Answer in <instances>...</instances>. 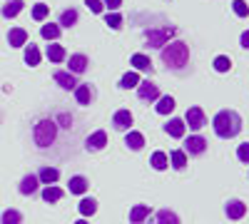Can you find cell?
<instances>
[{
  "label": "cell",
  "instance_id": "1",
  "mask_svg": "<svg viewBox=\"0 0 249 224\" xmlns=\"http://www.w3.org/2000/svg\"><path fill=\"white\" fill-rule=\"evenodd\" d=\"M212 125H214L217 137L232 139V137H237L239 130H242V120H239V115L232 112V110H222V112H217V117H214Z\"/></svg>",
  "mask_w": 249,
  "mask_h": 224
},
{
  "label": "cell",
  "instance_id": "2",
  "mask_svg": "<svg viewBox=\"0 0 249 224\" xmlns=\"http://www.w3.org/2000/svg\"><path fill=\"white\" fill-rule=\"evenodd\" d=\"M190 60V48H187L182 40H175V43H167L162 48V63L172 68V70H182Z\"/></svg>",
  "mask_w": 249,
  "mask_h": 224
},
{
  "label": "cell",
  "instance_id": "3",
  "mask_svg": "<svg viewBox=\"0 0 249 224\" xmlns=\"http://www.w3.org/2000/svg\"><path fill=\"white\" fill-rule=\"evenodd\" d=\"M55 137H57L55 120H40L37 125H35V130H33V139H35V145H37L40 150L50 147L53 142H55Z\"/></svg>",
  "mask_w": 249,
  "mask_h": 224
},
{
  "label": "cell",
  "instance_id": "4",
  "mask_svg": "<svg viewBox=\"0 0 249 224\" xmlns=\"http://www.w3.org/2000/svg\"><path fill=\"white\" fill-rule=\"evenodd\" d=\"M175 33H177V28H172V25H164V28H157V30H147V43H150V48H160L162 50L175 37Z\"/></svg>",
  "mask_w": 249,
  "mask_h": 224
},
{
  "label": "cell",
  "instance_id": "5",
  "mask_svg": "<svg viewBox=\"0 0 249 224\" xmlns=\"http://www.w3.org/2000/svg\"><path fill=\"white\" fill-rule=\"evenodd\" d=\"M207 152V139L199 135H192L184 139V155H204Z\"/></svg>",
  "mask_w": 249,
  "mask_h": 224
},
{
  "label": "cell",
  "instance_id": "6",
  "mask_svg": "<svg viewBox=\"0 0 249 224\" xmlns=\"http://www.w3.org/2000/svg\"><path fill=\"white\" fill-rule=\"evenodd\" d=\"M184 125H190V130H202V127L207 125L202 107H190V110H187V115H184Z\"/></svg>",
  "mask_w": 249,
  "mask_h": 224
},
{
  "label": "cell",
  "instance_id": "7",
  "mask_svg": "<svg viewBox=\"0 0 249 224\" xmlns=\"http://www.w3.org/2000/svg\"><path fill=\"white\" fill-rule=\"evenodd\" d=\"M112 125H115V130H120V132H127V130L132 127V112H130V110H117L115 117H112Z\"/></svg>",
  "mask_w": 249,
  "mask_h": 224
},
{
  "label": "cell",
  "instance_id": "8",
  "mask_svg": "<svg viewBox=\"0 0 249 224\" xmlns=\"http://www.w3.org/2000/svg\"><path fill=\"white\" fill-rule=\"evenodd\" d=\"M107 145V135L102 132V130H97V132H92L88 139H85V147L90 150V152H97V150H102Z\"/></svg>",
  "mask_w": 249,
  "mask_h": 224
},
{
  "label": "cell",
  "instance_id": "9",
  "mask_svg": "<svg viewBox=\"0 0 249 224\" xmlns=\"http://www.w3.org/2000/svg\"><path fill=\"white\" fill-rule=\"evenodd\" d=\"M137 95H140V100H160V90L150 80H144V83L137 85Z\"/></svg>",
  "mask_w": 249,
  "mask_h": 224
},
{
  "label": "cell",
  "instance_id": "10",
  "mask_svg": "<svg viewBox=\"0 0 249 224\" xmlns=\"http://www.w3.org/2000/svg\"><path fill=\"white\" fill-rule=\"evenodd\" d=\"M224 214L230 217V219H242L247 214V205H244V202H239V199H232V202H227Z\"/></svg>",
  "mask_w": 249,
  "mask_h": 224
},
{
  "label": "cell",
  "instance_id": "11",
  "mask_svg": "<svg viewBox=\"0 0 249 224\" xmlns=\"http://www.w3.org/2000/svg\"><path fill=\"white\" fill-rule=\"evenodd\" d=\"M37 187H40L37 174H25V177H23V182H20V194L30 197V194H35V192H37Z\"/></svg>",
  "mask_w": 249,
  "mask_h": 224
},
{
  "label": "cell",
  "instance_id": "12",
  "mask_svg": "<svg viewBox=\"0 0 249 224\" xmlns=\"http://www.w3.org/2000/svg\"><path fill=\"white\" fill-rule=\"evenodd\" d=\"M8 43H10V48H23V45L28 43V30L13 28V30L8 33Z\"/></svg>",
  "mask_w": 249,
  "mask_h": 224
},
{
  "label": "cell",
  "instance_id": "13",
  "mask_svg": "<svg viewBox=\"0 0 249 224\" xmlns=\"http://www.w3.org/2000/svg\"><path fill=\"white\" fill-rule=\"evenodd\" d=\"M147 217H150V205H135L130 209V224H144Z\"/></svg>",
  "mask_w": 249,
  "mask_h": 224
},
{
  "label": "cell",
  "instance_id": "14",
  "mask_svg": "<svg viewBox=\"0 0 249 224\" xmlns=\"http://www.w3.org/2000/svg\"><path fill=\"white\" fill-rule=\"evenodd\" d=\"M184 130H187V125H184V120H177V117H172L167 125H164V132H167L170 137H184Z\"/></svg>",
  "mask_w": 249,
  "mask_h": 224
},
{
  "label": "cell",
  "instance_id": "15",
  "mask_svg": "<svg viewBox=\"0 0 249 224\" xmlns=\"http://www.w3.org/2000/svg\"><path fill=\"white\" fill-rule=\"evenodd\" d=\"M55 83H57L62 90H72V87H77L75 75H72V72H62V70H57V72H55Z\"/></svg>",
  "mask_w": 249,
  "mask_h": 224
},
{
  "label": "cell",
  "instance_id": "16",
  "mask_svg": "<svg viewBox=\"0 0 249 224\" xmlns=\"http://www.w3.org/2000/svg\"><path fill=\"white\" fill-rule=\"evenodd\" d=\"M124 145H127L130 150H142L144 147V135L137 132V130H127V137H124Z\"/></svg>",
  "mask_w": 249,
  "mask_h": 224
},
{
  "label": "cell",
  "instance_id": "17",
  "mask_svg": "<svg viewBox=\"0 0 249 224\" xmlns=\"http://www.w3.org/2000/svg\"><path fill=\"white\" fill-rule=\"evenodd\" d=\"M88 57L85 55H70V70L68 72H72V75H80V72H85L88 70Z\"/></svg>",
  "mask_w": 249,
  "mask_h": 224
},
{
  "label": "cell",
  "instance_id": "18",
  "mask_svg": "<svg viewBox=\"0 0 249 224\" xmlns=\"http://www.w3.org/2000/svg\"><path fill=\"white\" fill-rule=\"evenodd\" d=\"M37 179H40V185H55V182L60 179V172L55 167H43L37 172Z\"/></svg>",
  "mask_w": 249,
  "mask_h": 224
},
{
  "label": "cell",
  "instance_id": "19",
  "mask_svg": "<svg viewBox=\"0 0 249 224\" xmlns=\"http://www.w3.org/2000/svg\"><path fill=\"white\" fill-rule=\"evenodd\" d=\"M88 187H90V182L82 177V174H75V177H70V192L72 194H85L88 192Z\"/></svg>",
  "mask_w": 249,
  "mask_h": 224
},
{
  "label": "cell",
  "instance_id": "20",
  "mask_svg": "<svg viewBox=\"0 0 249 224\" xmlns=\"http://www.w3.org/2000/svg\"><path fill=\"white\" fill-rule=\"evenodd\" d=\"M77 209H80L82 217H92V214L97 212V202H95L92 197H82L80 205H77Z\"/></svg>",
  "mask_w": 249,
  "mask_h": 224
},
{
  "label": "cell",
  "instance_id": "21",
  "mask_svg": "<svg viewBox=\"0 0 249 224\" xmlns=\"http://www.w3.org/2000/svg\"><path fill=\"white\" fill-rule=\"evenodd\" d=\"M155 224H179V217L170 209H160L155 217Z\"/></svg>",
  "mask_w": 249,
  "mask_h": 224
},
{
  "label": "cell",
  "instance_id": "22",
  "mask_svg": "<svg viewBox=\"0 0 249 224\" xmlns=\"http://www.w3.org/2000/svg\"><path fill=\"white\" fill-rule=\"evenodd\" d=\"M150 165H152L157 172H162V170H167V167H170V157L164 155V152H155L152 159H150Z\"/></svg>",
  "mask_w": 249,
  "mask_h": 224
},
{
  "label": "cell",
  "instance_id": "23",
  "mask_svg": "<svg viewBox=\"0 0 249 224\" xmlns=\"http://www.w3.org/2000/svg\"><path fill=\"white\" fill-rule=\"evenodd\" d=\"M75 97H77L80 105H90V100H92L90 85H77V87H75Z\"/></svg>",
  "mask_w": 249,
  "mask_h": 224
},
{
  "label": "cell",
  "instance_id": "24",
  "mask_svg": "<svg viewBox=\"0 0 249 224\" xmlns=\"http://www.w3.org/2000/svg\"><path fill=\"white\" fill-rule=\"evenodd\" d=\"M43 199L48 202V205H53V202H60V199H62V190L55 187V185H48V187L43 190Z\"/></svg>",
  "mask_w": 249,
  "mask_h": 224
},
{
  "label": "cell",
  "instance_id": "25",
  "mask_svg": "<svg viewBox=\"0 0 249 224\" xmlns=\"http://www.w3.org/2000/svg\"><path fill=\"white\" fill-rule=\"evenodd\" d=\"M23 5H25L23 0H8V3L3 5V15L5 17H15L20 10H23Z\"/></svg>",
  "mask_w": 249,
  "mask_h": 224
},
{
  "label": "cell",
  "instance_id": "26",
  "mask_svg": "<svg viewBox=\"0 0 249 224\" xmlns=\"http://www.w3.org/2000/svg\"><path fill=\"white\" fill-rule=\"evenodd\" d=\"M0 224H23V214L18 209H5L3 217H0Z\"/></svg>",
  "mask_w": 249,
  "mask_h": 224
},
{
  "label": "cell",
  "instance_id": "27",
  "mask_svg": "<svg viewBox=\"0 0 249 224\" xmlns=\"http://www.w3.org/2000/svg\"><path fill=\"white\" fill-rule=\"evenodd\" d=\"M132 65L137 68V70H144V72H150L152 70V60L147 57V55H132Z\"/></svg>",
  "mask_w": 249,
  "mask_h": 224
},
{
  "label": "cell",
  "instance_id": "28",
  "mask_svg": "<svg viewBox=\"0 0 249 224\" xmlns=\"http://www.w3.org/2000/svg\"><path fill=\"white\" fill-rule=\"evenodd\" d=\"M48 60L50 63H62V60H65V48L62 45H48Z\"/></svg>",
  "mask_w": 249,
  "mask_h": 224
},
{
  "label": "cell",
  "instance_id": "29",
  "mask_svg": "<svg viewBox=\"0 0 249 224\" xmlns=\"http://www.w3.org/2000/svg\"><path fill=\"white\" fill-rule=\"evenodd\" d=\"M170 162H172L175 170H184V167H187V155H184V150H175V152L170 155Z\"/></svg>",
  "mask_w": 249,
  "mask_h": 224
},
{
  "label": "cell",
  "instance_id": "30",
  "mask_svg": "<svg viewBox=\"0 0 249 224\" xmlns=\"http://www.w3.org/2000/svg\"><path fill=\"white\" fill-rule=\"evenodd\" d=\"M172 110H175V100H172L170 95L160 97V103H157V112H160V115H170Z\"/></svg>",
  "mask_w": 249,
  "mask_h": 224
},
{
  "label": "cell",
  "instance_id": "31",
  "mask_svg": "<svg viewBox=\"0 0 249 224\" xmlns=\"http://www.w3.org/2000/svg\"><path fill=\"white\" fill-rule=\"evenodd\" d=\"M137 85H140V75L137 72H127V75H122V80H120V87H124V90L137 87Z\"/></svg>",
  "mask_w": 249,
  "mask_h": 224
},
{
  "label": "cell",
  "instance_id": "32",
  "mask_svg": "<svg viewBox=\"0 0 249 224\" xmlns=\"http://www.w3.org/2000/svg\"><path fill=\"white\" fill-rule=\"evenodd\" d=\"M25 63H28L30 68H35V65L40 63V50H37L35 45H28V48H25Z\"/></svg>",
  "mask_w": 249,
  "mask_h": 224
},
{
  "label": "cell",
  "instance_id": "33",
  "mask_svg": "<svg viewBox=\"0 0 249 224\" xmlns=\"http://www.w3.org/2000/svg\"><path fill=\"white\" fill-rule=\"evenodd\" d=\"M77 23V10H62V15H60V25H65V28H70V25H75Z\"/></svg>",
  "mask_w": 249,
  "mask_h": 224
},
{
  "label": "cell",
  "instance_id": "34",
  "mask_svg": "<svg viewBox=\"0 0 249 224\" xmlns=\"http://www.w3.org/2000/svg\"><path fill=\"white\" fill-rule=\"evenodd\" d=\"M40 35H43L45 40H57V37H60V28H57V25H53V23H48V25H43Z\"/></svg>",
  "mask_w": 249,
  "mask_h": 224
},
{
  "label": "cell",
  "instance_id": "35",
  "mask_svg": "<svg viewBox=\"0 0 249 224\" xmlns=\"http://www.w3.org/2000/svg\"><path fill=\"white\" fill-rule=\"evenodd\" d=\"M230 68H232V60L227 57V55H219V57L214 60V70H217V72H227Z\"/></svg>",
  "mask_w": 249,
  "mask_h": 224
},
{
  "label": "cell",
  "instance_id": "36",
  "mask_svg": "<svg viewBox=\"0 0 249 224\" xmlns=\"http://www.w3.org/2000/svg\"><path fill=\"white\" fill-rule=\"evenodd\" d=\"M232 8H234V13H237L239 17H247V15H249V5L244 3V0H234Z\"/></svg>",
  "mask_w": 249,
  "mask_h": 224
},
{
  "label": "cell",
  "instance_id": "37",
  "mask_svg": "<svg viewBox=\"0 0 249 224\" xmlns=\"http://www.w3.org/2000/svg\"><path fill=\"white\" fill-rule=\"evenodd\" d=\"M48 13H50V8H48V5H43V3L33 8V17H35V20H45V17H48Z\"/></svg>",
  "mask_w": 249,
  "mask_h": 224
},
{
  "label": "cell",
  "instance_id": "38",
  "mask_svg": "<svg viewBox=\"0 0 249 224\" xmlns=\"http://www.w3.org/2000/svg\"><path fill=\"white\" fill-rule=\"evenodd\" d=\"M105 23L112 28V30H117L120 25H122V17L117 15V13H107V17H105Z\"/></svg>",
  "mask_w": 249,
  "mask_h": 224
},
{
  "label": "cell",
  "instance_id": "39",
  "mask_svg": "<svg viewBox=\"0 0 249 224\" xmlns=\"http://www.w3.org/2000/svg\"><path fill=\"white\" fill-rule=\"evenodd\" d=\"M237 157L244 162V165H249V142H244V145H239L237 150Z\"/></svg>",
  "mask_w": 249,
  "mask_h": 224
},
{
  "label": "cell",
  "instance_id": "40",
  "mask_svg": "<svg viewBox=\"0 0 249 224\" xmlns=\"http://www.w3.org/2000/svg\"><path fill=\"white\" fill-rule=\"evenodd\" d=\"M85 5H88L92 13H102V8H105V5H102V0H85Z\"/></svg>",
  "mask_w": 249,
  "mask_h": 224
},
{
  "label": "cell",
  "instance_id": "41",
  "mask_svg": "<svg viewBox=\"0 0 249 224\" xmlns=\"http://www.w3.org/2000/svg\"><path fill=\"white\" fill-rule=\"evenodd\" d=\"M120 3H122V0H105V3H102V5H107V8H110V10L115 13V10L120 8Z\"/></svg>",
  "mask_w": 249,
  "mask_h": 224
},
{
  "label": "cell",
  "instance_id": "42",
  "mask_svg": "<svg viewBox=\"0 0 249 224\" xmlns=\"http://www.w3.org/2000/svg\"><path fill=\"white\" fill-rule=\"evenodd\" d=\"M242 48H247V50H249V30H244V33H242Z\"/></svg>",
  "mask_w": 249,
  "mask_h": 224
},
{
  "label": "cell",
  "instance_id": "43",
  "mask_svg": "<svg viewBox=\"0 0 249 224\" xmlns=\"http://www.w3.org/2000/svg\"><path fill=\"white\" fill-rule=\"evenodd\" d=\"M75 224H90V222H88V219H77Z\"/></svg>",
  "mask_w": 249,
  "mask_h": 224
}]
</instances>
